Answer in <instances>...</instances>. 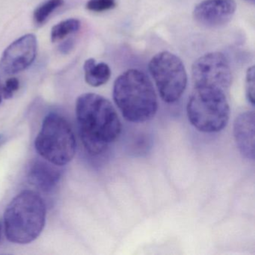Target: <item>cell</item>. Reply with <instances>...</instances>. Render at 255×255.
Segmentation results:
<instances>
[{
	"instance_id": "3957f363",
	"label": "cell",
	"mask_w": 255,
	"mask_h": 255,
	"mask_svg": "<svg viewBox=\"0 0 255 255\" xmlns=\"http://www.w3.org/2000/svg\"><path fill=\"white\" fill-rule=\"evenodd\" d=\"M45 221L46 206L41 197L33 191H23L5 210V236L11 243L28 244L39 237Z\"/></svg>"
},
{
	"instance_id": "ac0fdd59",
	"label": "cell",
	"mask_w": 255,
	"mask_h": 255,
	"mask_svg": "<svg viewBox=\"0 0 255 255\" xmlns=\"http://www.w3.org/2000/svg\"><path fill=\"white\" fill-rule=\"evenodd\" d=\"M74 47V41L71 38L66 40L59 45V51L62 54H68Z\"/></svg>"
},
{
	"instance_id": "9c48e42d",
	"label": "cell",
	"mask_w": 255,
	"mask_h": 255,
	"mask_svg": "<svg viewBox=\"0 0 255 255\" xmlns=\"http://www.w3.org/2000/svg\"><path fill=\"white\" fill-rule=\"evenodd\" d=\"M236 9L234 0H203L195 7L193 17L204 27L218 28L232 20Z\"/></svg>"
},
{
	"instance_id": "8992f818",
	"label": "cell",
	"mask_w": 255,
	"mask_h": 255,
	"mask_svg": "<svg viewBox=\"0 0 255 255\" xmlns=\"http://www.w3.org/2000/svg\"><path fill=\"white\" fill-rule=\"evenodd\" d=\"M148 68L162 101L167 104L179 101L188 80L181 59L170 52H160L152 58Z\"/></svg>"
},
{
	"instance_id": "6da1fadb",
	"label": "cell",
	"mask_w": 255,
	"mask_h": 255,
	"mask_svg": "<svg viewBox=\"0 0 255 255\" xmlns=\"http://www.w3.org/2000/svg\"><path fill=\"white\" fill-rule=\"evenodd\" d=\"M76 114L82 141L91 154H101L120 135L122 122L119 115L111 102L101 95H80Z\"/></svg>"
},
{
	"instance_id": "5bb4252c",
	"label": "cell",
	"mask_w": 255,
	"mask_h": 255,
	"mask_svg": "<svg viewBox=\"0 0 255 255\" xmlns=\"http://www.w3.org/2000/svg\"><path fill=\"white\" fill-rule=\"evenodd\" d=\"M64 5V0H47L34 11L33 18L37 24H42L49 16Z\"/></svg>"
},
{
	"instance_id": "2e32d148",
	"label": "cell",
	"mask_w": 255,
	"mask_h": 255,
	"mask_svg": "<svg viewBox=\"0 0 255 255\" xmlns=\"http://www.w3.org/2000/svg\"><path fill=\"white\" fill-rule=\"evenodd\" d=\"M246 95L249 102L255 105V67L252 66L248 69L246 77Z\"/></svg>"
},
{
	"instance_id": "ffe728a7",
	"label": "cell",
	"mask_w": 255,
	"mask_h": 255,
	"mask_svg": "<svg viewBox=\"0 0 255 255\" xmlns=\"http://www.w3.org/2000/svg\"><path fill=\"white\" fill-rule=\"evenodd\" d=\"M245 1H246V2H249V3L251 4H255V0H245Z\"/></svg>"
},
{
	"instance_id": "52a82bcc",
	"label": "cell",
	"mask_w": 255,
	"mask_h": 255,
	"mask_svg": "<svg viewBox=\"0 0 255 255\" xmlns=\"http://www.w3.org/2000/svg\"><path fill=\"white\" fill-rule=\"evenodd\" d=\"M194 88H212L226 93L232 83V73L226 56L219 52L206 53L192 65Z\"/></svg>"
},
{
	"instance_id": "8fae6325",
	"label": "cell",
	"mask_w": 255,
	"mask_h": 255,
	"mask_svg": "<svg viewBox=\"0 0 255 255\" xmlns=\"http://www.w3.org/2000/svg\"><path fill=\"white\" fill-rule=\"evenodd\" d=\"M56 166L57 165L47 160L35 161L29 168L28 174L29 183L42 192L53 190L60 179V171Z\"/></svg>"
},
{
	"instance_id": "ba28073f",
	"label": "cell",
	"mask_w": 255,
	"mask_h": 255,
	"mask_svg": "<svg viewBox=\"0 0 255 255\" xmlns=\"http://www.w3.org/2000/svg\"><path fill=\"white\" fill-rule=\"evenodd\" d=\"M38 42L33 34H27L11 43L0 59V73L14 74L29 68L37 55Z\"/></svg>"
},
{
	"instance_id": "44dd1931",
	"label": "cell",
	"mask_w": 255,
	"mask_h": 255,
	"mask_svg": "<svg viewBox=\"0 0 255 255\" xmlns=\"http://www.w3.org/2000/svg\"><path fill=\"white\" fill-rule=\"evenodd\" d=\"M2 94H1V92H0V104L2 103Z\"/></svg>"
},
{
	"instance_id": "7c38bea8",
	"label": "cell",
	"mask_w": 255,
	"mask_h": 255,
	"mask_svg": "<svg viewBox=\"0 0 255 255\" xmlns=\"http://www.w3.org/2000/svg\"><path fill=\"white\" fill-rule=\"evenodd\" d=\"M85 80L89 86L99 87L106 84L111 77V69L104 62L97 63L95 59H89L84 63Z\"/></svg>"
},
{
	"instance_id": "277c9868",
	"label": "cell",
	"mask_w": 255,
	"mask_h": 255,
	"mask_svg": "<svg viewBox=\"0 0 255 255\" xmlns=\"http://www.w3.org/2000/svg\"><path fill=\"white\" fill-rule=\"evenodd\" d=\"M186 111L191 125L206 133L222 131L228 125L231 113L225 92L212 88H194Z\"/></svg>"
},
{
	"instance_id": "5b68a950",
	"label": "cell",
	"mask_w": 255,
	"mask_h": 255,
	"mask_svg": "<svg viewBox=\"0 0 255 255\" xmlns=\"http://www.w3.org/2000/svg\"><path fill=\"white\" fill-rule=\"evenodd\" d=\"M35 146L45 160L57 166L71 162L77 150V142L71 126L63 117L55 113L44 119Z\"/></svg>"
},
{
	"instance_id": "d6986e66",
	"label": "cell",
	"mask_w": 255,
	"mask_h": 255,
	"mask_svg": "<svg viewBox=\"0 0 255 255\" xmlns=\"http://www.w3.org/2000/svg\"><path fill=\"white\" fill-rule=\"evenodd\" d=\"M2 223H1V222H0V240H1V237H2Z\"/></svg>"
},
{
	"instance_id": "e0dca14e",
	"label": "cell",
	"mask_w": 255,
	"mask_h": 255,
	"mask_svg": "<svg viewBox=\"0 0 255 255\" xmlns=\"http://www.w3.org/2000/svg\"><path fill=\"white\" fill-rule=\"evenodd\" d=\"M20 83L17 78H10L5 82V86H2L0 89V92L2 94L4 99H10L12 98L14 92L19 89Z\"/></svg>"
},
{
	"instance_id": "7a4b0ae2",
	"label": "cell",
	"mask_w": 255,
	"mask_h": 255,
	"mask_svg": "<svg viewBox=\"0 0 255 255\" xmlns=\"http://www.w3.org/2000/svg\"><path fill=\"white\" fill-rule=\"evenodd\" d=\"M113 99L124 119L132 123L148 122L157 113L154 88L149 77L139 70H128L116 79Z\"/></svg>"
},
{
	"instance_id": "9a60e30c",
	"label": "cell",
	"mask_w": 255,
	"mask_h": 255,
	"mask_svg": "<svg viewBox=\"0 0 255 255\" xmlns=\"http://www.w3.org/2000/svg\"><path fill=\"white\" fill-rule=\"evenodd\" d=\"M116 5V0H89L86 7L89 11L101 13L113 9Z\"/></svg>"
},
{
	"instance_id": "30bf717a",
	"label": "cell",
	"mask_w": 255,
	"mask_h": 255,
	"mask_svg": "<svg viewBox=\"0 0 255 255\" xmlns=\"http://www.w3.org/2000/svg\"><path fill=\"white\" fill-rule=\"evenodd\" d=\"M255 113H241L234 121V136L241 154L251 160L255 159Z\"/></svg>"
},
{
	"instance_id": "7402d4cb",
	"label": "cell",
	"mask_w": 255,
	"mask_h": 255,
	"mask_svg": "<svg viewBox=\"0 0 255 255\" xmlns=\"http://www.w3.org/2000/svg\"><path fill=\"white\" fill-rule=\"evenodd\" d=\"M1 87H2V86H1V85H0V89H1Z\"/></svg>"
},
{
	"instance_id": "4fadbf2b",
	"label": "cell",
	"mask_w": 255,
	"mask_h": 255,
	"mask_svg": "<svg viewBox=\"0 0 255 255\" xmlns=\"http://www.w3.org/2000/svg\"><path fill=\"white\" fill-rule=\"evenodd\" d=\"M80 27L81 22L77 19L71 18L63 20L52 28L51 41L53 43L62 41L68 35L78 32Z\"/></svg>"
}]
</instances>
